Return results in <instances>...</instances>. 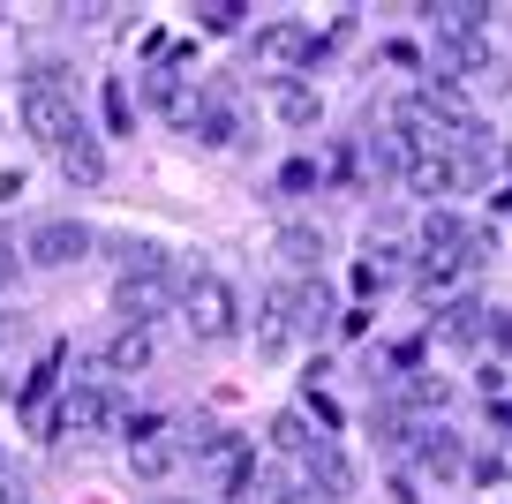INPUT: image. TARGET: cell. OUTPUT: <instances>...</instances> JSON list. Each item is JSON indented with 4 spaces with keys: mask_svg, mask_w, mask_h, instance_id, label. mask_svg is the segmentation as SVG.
I'll use <instances>...</instances> for the list:
<instances>
[{
    "mask_svg": "<svg viewBox=\"0 0 512 504\" xmlns=\"http://www.w3.org/2000/svg\"><path fill=\"white\" fill-rule=\"evenodd\" d=\"M181 301V271L166 264V249H151V241H128L121 249V279H113V309H121V324H144L159 309H174Z\"/></svg>",
    "mask_w": 512,
    "mask_h": 504,
    "instance_id": "6da1fadb",
    "label": "cell"
},
{
    "mask_svg": "<svg viewBox=\"0 0 512 504\" xmlns=\"http://www.w3.org/2000/svg\"><path fill=\"white\" fill-rule=\"evenodd\" d=\"M16 106H23V128H31L46 151H61L68 136H83V113H76V91L61 83V68H31V76L16 83Z\"/></svg>",
    "mask_w": 512,
    "mask_h": 504,
    "instance_id": "7a4b0ae2",
    "label": "cell"
},
{
    "mask_svg": "<svg viewBox=\"0 0 512 504\" xmlns=\"http://www.w3.org/2000/svg\"><path fill=\"white\" fill-rule=\"evenodd\" d=\"M181 316H189V331L204 347H219V339L241 331V294L219 279V271H189V279H181Z\"/></svg>",
    "mask_w": 512,
    "mask_h": 504,
    "instance_id": "3957f363",
    "label": "cell"
},
{
    "mask_svg": "<svg viewBox=\"0 0 512 504\" xmlns=\"http://www.w3.org/2000/svg\"><path fill=\"white\" fill-rule=\"evenodd\" d=\"M61 429H121V392H113L106 377L68 384V399H61Z\"/></svg>",
    "mask_w": 512,
    "mask_h": 504,
    "instance_id": "277c9868",
    "label": "cell"
},
{
    "mask_svg": "<svg viewBox=\"0 0 512 504\" xmlns=\"http://www.w3.org/2000/svg\"><path fill=\"white\" fill-rule=\"evenodd\" d=\"M23 249H31V264H38V271L83 264V256H91V226H83V219H46L31 241H23Z\"/></svg>",
    "mask_w": 512,
    "mask_h": 504,
    "instance_id": "5b68a950",
    "label": "cell"
},
{
    "mask_svg": "<svg viewBox=\"0 0 512 504\" xmlns=\"http://www.w3.org/2000/svg\"><path fill=\"white\" fill-rule=\"evenodd\" d=\"M317 61V38L302 31V23H264L256 31V68H272V83H287V68Z\"/></svg>",
    "mask_w": 512,
    "mask_h": 504,
    "instance_id": "8992f818",
    "label": "cell"
},
{
    "mask_svg": "<svg viewBox=\"0 0 512 504\" xmlns=\"http://www.w3.org/2000/svg\"><path fill=\"white\" fill-rule=\"evenodd\" d=\"M181 121H189V136L211 143V151H226V143L241 136V113H234L226 91H196V106H181Z\"/></svg>",
    "mask_w": 512,
    "mask_h": 504,
    "instance_id": "52a82bcc",
    "label": "cell"
},
{
    "mask_svg": "<svg viewBox=\"0 0 512 504\" xmlns=\"http://www.w3.org/2000/svg\"><path fill=\"white\" fill-rule=\"evenodd\" d=\"M287 339H294V286H272L264 309H256V347H264V354H287Z\"/></svg>",
    "mask_w": 512,
    "mask_h": 504,
    "instance_id": "ba28073f",
    "label": "cell"
},
{
    "mask_svg": "<svg viewBox=\"0 0 512 504\" xmlns=\"http://www.w3.org/2000/svg\"><path fill=\"white\" fill-rule=\"evenodd\" d=\"M53 158H61V174L76 181V189H98V181H106V143H98L91 128H83V136H68Z\"/></svg>",
    "mask_w": 512,
    "mask_h": 504,
    "instance_id": "9c48e42d",
    "label": "cell"
},
{
    "mask_svg": "<svg viewBox=\"0 0 512 504\" xmlns=\"http://www.w3.org/2000/svg\"><path fill=\"white\" fill-rule=\"evenodd\" d=\"M272 113H279V121H287V128H317L324 121V98H317V83H272Z\"/></svg>",
    "mask_w": 512,
    "mask_h": 504,
    "instance_id": "30bf717a",
    "label": "cell"
},
{
    "mask_svg": "<svg viewBox=\"0 0 512 504\" xmlns=\"http://www.w3.org/2000/svg\"><path fill=\"white\" fill-rule=\"evenodd\" d=\"M430 68L437 76H475V68H490V38H437Z\"/></svg>",
    "mask_w": 512,
    "mask_h": 504,
    "instance_id": "8fae6325",
    "label": "cell"
},
{
    "mask_svg": "<svg viewBox=\"0 0 512 504\" xmlns=\"http://www.w3.org/2000/svg\"><path fill=\"white\" fill-rule=\"evenodd\" d=\"M98 362H106L113 377H128V369H151V331H144V324H121V331L106 339V354H98Z\"/></svg>",
    "mask_w": 512,
    "mask_h": 504,
    "instance_id": "7c38bea8",
    "label": "cell"
},
{
    "mask_svg": "<svg viewBox=\"0 0 512 504\" xmlns=\"http://www.w3.org/2000/svg\"><path fill=\"white\" fill-rule=\"evenodd\" d=\"M294 331H309V339H324V331H332V286H324V279H302V286H294Z\"/></svg>",
    "mask_w": 512,
    "mask_h": 504,
    "instance_id": "4fadbf2b",
    "label": "cell"
},
{
    "mask_svg": "<svg viewBox=\"0 0 512 504\" xmlns=\"http://www.w3.org/2000/svg\"><path fill=\"white\" fill-rule=\"evenodd\" d=\"M302 474H309V482L324 489V497H339V489L354 482V467H347V459L332 452V437H324V444H309V452H302Z\"/></svg>",
    "mask_w": 512,
    "mask_h": 504,
    "instance_id": "5bb4252c",
    "label": "cell"
},
{
    "mask_svg": "<svg viewBox=\"0 0 512 504\" xmlns=\"http://www.w3.org/2000/svg\"><path fill=\"white\" fill-rule=\"evenodd\" d=\"M279 256H287L294 271H324V234L302 226V219H287V226H279Z\"/></svg>",
    "mask_w": 512,
    "mask_h": 504,
    "instance_id": "9a60e30c",
    "label": "cell"
},
{
    "mask_svg": "<svg viewBox=\"0 0 512 504\" xmlns=\"http://www.w3.org/2000/svg\"><path fill=\"white\" fill-rule=\"evenodd\" d=\"M369 158H377V166H384L392 181H407V174L422 166V151H415V143L400 136V128H377V136H369Z\"/></svg>",
    "mask_w": 512,
    "mask_h": 504,
    "instance_id": "2e32d148",
    "label": "cell"
},
{
    "mask_svg": "<svg viewBox=\"0 0 512 504\" xmlns=\"http://www.w3.org/2000/svg\"><path fill=\"white\" fill-rule=\"evenodd\" d=\"M482 324H490V309L460 294V301H445V324H437V331H445L452 347H482Z\"/></svg>",
    "mask_w": 512,
    "mask_h": 504,
    "instance_id": "e0dca14e",
    "label": "cell"
},
{
    "mask_svg": "<svg viewBox=\"0 0 512 504\" xmlns=\"http://www.w3.org/2000/svg\"><path fill=\"white\" fill-rule=\"evenodd\" d=\"M437 38H490V16H482L475 0H452V8H430Z\"/></svg>",
    "mask_w": 512,
    "mask_h": 504,
    "instance_id": "ac0fdd59",
    "label": "cell"
},
{
    "mask_svg": "<svg viewBox=\"0 0 512 504\" xmlns=\"http://www.w3.org/2000/svg\"><path fill=\"white\" fill-rule=\"evenodd\" d=\"M181 83H189V61H181V53H159V61H151V76H144V98H151V106H174Z\"/></svg>",
    "mask_w": 512,
    "mask_h": 504,
    "instance_id": "d6986e66",
    "label": "cell"
},
{
    "mask_svg": "<svg viewBox=\"0 0 512 504\" xmlns=\"http://www.w3.org/2000/svg\"><path fill=\"white\" fill-rule=\"evenodd\" d=\"M415 459L430 474H460V437H452V429H422L415 437Z\"/></svg>",
    "mask_w": 512,
    "mask_h": 504,
    "instance_id": "ffe728a7",
    "label": "cell"
},
{
    "mask_svg": "<svg viewBox=\"0 0 512 504\" xmlns=\"http://www.w3.org/2000/svg\"><path fill=\"white\" fill-rule=\"evenodd\" d=\"M384 279H400V249H392V241H369V256H362V271H354V286H362V294H377Z\"/></svg>",
    "mask_w": 512,
    "mask_h": 504,
    "instance_id": "44dd1931",
    "label": "cell"
},
{
    "mask_svg": "<svg viewBox=\"0 0 512 504\" xmlns=\"http://www.w3.org/2000/svg\"><path fill=\"white\" fill-rule=\"evenodd\" d=\"M272 444H279L287 459H302L309 444H324V429H309V414H279V422H272Z\"/></svg>",
    "mask_w": 512,
    "mask_h": 504,
    "instance_id": "7402d4cb",
    "label": "cell"
},
{
    "mask_svg": "<svg viewBox=\"0 0 512 504\" xmlns=\"http://www.w3.org/2000/svg\"><path fill=\"white\" fill-rule=\"evenodd\" d=\"M53 369H61V347H53L46 362L31 369V384H23V414H38V407H46V392H53Z\"/></svg>",
    "mask_w": 512,
    "mask_h": 504,
    "instance_id": "603a6c76",
    "label": "cell"
},
{
    "mask_svg": "<svg viewBox=\"0 0 512 504\" xmlns=\"http://www.w3.org/2000/svg\"><path fill=\"white\" fill-rule=\"evenodd\" d=\"M309 181H317V166H309V158H287V166H279V189H287V196H302Z\"/></svg>",
    "mask_w": 512,
    "mask_h": 504,
    "instance_id": "cb8c5ba5",
    "label": "cell"
},
{
    "mask_svg": "<svg viewBox=\"0 0 512 504\" xmlns=\"http://www.w3.org/2000/svg\"><path fill=\"white\" fill-rule=\"evenodd\" d=\"M234 23H241L234 0H211V8H204V31H234Z\"/></svg>",
    "mask_w": 512,
    "mask_h": 504,
    "instance_id": "d4e9b609",
    "label": "cell"
},
{
    "mask_svg": "<svg viewBox=\"0 0 512 504\" xmlns=\"http://www.w3.org/2000/svg\"><path fill=\"white\" fill-rule=\"evenodd\" d=\"M106 121L128 128V83H106Z\"/></svg>",
    "mask_w": 512,
    "mask_h": 504,
    "instance_id": "484cf974",
    "label": "cell"
},
{
    "mask_svg": "<svg viewBox=\"0 0 512 504\" xmlns=\"http://www.w3.org/2000/svg\"><path fill=\"white\" fill-rule=\"evenodd\" d=\"M8 271H16V256H8V241H0V286H8Z\"/></svg>",
    "mask_w": 512,
    "mask_h": 504,
    "instance_id": "4316f807",
    "label": "cell"
},
{
    "mask_svg": "<svg viewBox=\"0 0 512 504\" xmlns=\"http://www.w3.org/2000/svg\"><path fill=\"white\" fill-rule=\"evenodd\" d=\"M151 504H189V497H151Z\"/></svg>",
    "mask_w": 512,
    "mask_h": 504,
    "instance_id": "83f0119b",
    "label": "cell"
}]
</instances>
